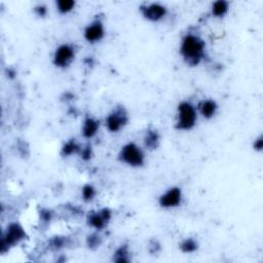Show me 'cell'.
Masks as SVG:
<instances>
[{
	"label": "cell",
	"mask_w": 263,
	"mask_h": 263,
	"mask_svg": "<svg viewBox=\"0 0 263 263\" xmlns=\"http://www.w3.org/2000/svg\"><path fill=\"white\" fill-rule=\"evenodd\" d=\"M34 12L38 17L43 18L47 15V7L44 4H38L34 7Z\"/></svg>",
	"instance_id": "23"
},
{
	"label": "cell",
	"mask_w": 263,
	"mask_h": 263,
	"mask_svg": "<svg viewBox=\"0 0 263 263\" xmlns=\"http://www.w3.org/2000/svg\"><path fill=\"white\" fill-rule=\"evenodd\" d=\"M81 149V147L80 146V144L77 143V141L75 139H71L64 143L61 149V154L63 155V157L68 158V157H71V155L73 154L80 153Z\"/></svg>",
	"instance_id": "15"
},
{
	"label": "cell",
	"mask_w": 263,
	"mask_h": 263,
	"mask_svg": "<svg viewBox=\"0 0 263 263\" xmlns=\"http://www.w3.org/2000/svg\"><path fill=\"white\" fill-rule=\"evenodd\" d=\"M105 26L101 20H94L89 25H86L83 30L84 40L91 43H98L105 37Z\"/></svg>",
	"instance_id": "10"
},
{
	"label": "cell",
	"mask_w": 263,
	"mask_h": 263,
	"mask_svg": "<svg viewBox=\"0 0 263 263\" xmlns=\"http://www.w3.org/2000/svg\"><path fill=\"white\" fill-rule=\"evenodd\" d=\"M76 6V2L73 0H58L56 1L57 11L62 15H67L71 13Z\"/></svg>",
	"instance_id": "16"
},
{
	"label": "cell",
	"mask_w": 263,
	"mask_h": 263,
	"mask_svg": "<svg viewBox=\"0 0 263 263\" xmlns=\"http://www.w3.org/2000/svg\"><path fill=\"white\" fill-rule=\"evenodd\" d=\"M113 261L124 263L130 261V250L126 245H122L116 249L113 254Z\"/></svg>",
	"instance_id": "17"
},
{
	"label": "cell",
	"mask_w": 263,
	"mask_h": 263,
	"mask_svg": "<svg viewBox=\"0 0 263 263\" xmlns=\"http://www.w3.org/2000/svg\"><path fill=\"white\" fill-rule=\"evenodd\" d=\"M27 237V233L21 224L13 222L8 224L5 232L1 238V243H0V251L1 253L6 252L9 248L19 245Z\"/></svg>",
	"instance_id": "4"
},
{
	"label": "cell",
	"mask_w": 263,
	"mask_h": 263,
	"mask_svg": "<svg viewBox=\"0 0 263 263\" xmlns=\"http://www.w3.org/2000/svg\"><path fill=\"white\" fill-rule=\"evenodd\" d=\"M97 194L96 188L91 184H86L81 189V197L84 202H92Z\"/></svg>",
	"instance_id": "19"
},
{
	"label": "cell",
	"mask_w": 263,
	"mask_h": 263,
	"mask_svg": "<svg viewBox=\"0 0 263 263\" xmlns=\"http://www.w3.org/2000/svg\"><path fill=\"white\" fill-rule=\"evenodd\" d=\"M128 122L129 114L122 106L115 107L105 119V126L110 133H120Z\"/></svg>",
	"instance_id": "5"
},
{
	"label": "cell",
	"mask_w": 263,
	"mask_h": 263,
	"mask_svg": "<svg viewBox=\"0 0 263 263\" xmlns=\"http://www.w3.org/2000/svg\"><path fill=\"white\" fill-rule=\"evenodd\" d=\"M183 200V192L180 187H171L165 190L159 199L160 206L163 209H174L179 207Z\"/></svg>",
	"instance_id": "9"
},
{
	"label": "cell",
	"mask_w": 263,
	"mask_h": 263,
	"mask_svg": "<svg viewBox=\"0 0 263 263\" xmlns=\"http://www.w3.org/2000/svg\"><path fill=\"white\" fill-rule=\"evenodd\" d=\"M180 55L188 66H198L206 57V42L199 34L188 32L181 40Z\"/></svg>",
	"instance_id": "1"
},
{
	"label": "cell",
	"mask_w": 263,
	"mask_h": 263,
	"mask_svg": "<svg viewBox=\"0 0 263 263\" xmlns=\"http://www.w3.org/2000/svg\"><path fill=\"white\" fill-rule=\"evenodd\" d=\"M229 11V2L225 1V0H218L212 3L211 6V13L212 16L215 18H224Z\"/></svg>",
	"instance_id": "14"
},
{
	"label": "cell",
	"mask_w": 263,
	"mask_h": 263,
	"mask_svg": "<svg viewBox=\"0 0 263 263\" xmlns=\"http://www.w3.org/2000/svg\"><path fill=\"white\" fill-rule=\"evenodd\" d=\"M198 121V110L192 103L182 101L177 107L176 123L175 128L178 131H191Z\"/></svg>",
	"instance_id": "2"
},
{
	"label": "cell",
	"mask_w": 263,
	"mask_h": 263,
	"mask_svg": "<svg viewBox=\"0 0 263 263\" xmlns=\"http://www.w3.org/2000/svg\"><path fill=\"white\" fill-rule=\"evenodd\" d=\"M140 13L145 20L157 23L167 17L168 8L165 5L159 2L145 3L140 6Z\"/></svg>",
	"instance_id": "7"
},
{
	"label": "cell",
	"mask_w": 263,
	"mask_h": 263,
	"mask_svg": "<svg viewBox=\"0 0 263 263\" xmlns=\"http://www.w3.org/2000/svg\"><path fill=\"white\" fill-rule=\"evenodd\" d=\"M120 161L131 168H141L145 163V154L141 147L134 143L124 144L119 154Z\"/></svg>",
	"instance_id": "3"
},
{
	"label": "cell",
	"mask_w": 263,
	"mask_h": 263,
	"mask_svg": "<svg viewBox=\"0 0 263 263\" xmlns=\"http://www.w3.org/2000/svg\"><path fill=\"white\" fill-rule=\"evenodd\" d=\"M198 109L203 119L212 120L217 114L218 104L213 99H204L200 103Z\"/></svg>",
	"instance_id": "12"
},
{
	"label": "cell",
	"mask_w": 263,
	"mask_h": 263,
	"mask_svg": "<svg viewBox=\"0 0 263 263\" xmlns=\"http://www.w3.org/2000/svg\"><path fill=\"white\" fill-rule=\"evenodd\" d=\"M198 249H199V243L192 238L185 239L180 243V250L183 253H186V254H190V253L196 252Z\"/></svg>",
	"instance_id": "18"
},
{
	"label": "cell",
	"mask_w": 263,
	"mask_h": 263,
	"mask_svg": "<svg viewBox=\"0 0 263 263\" xmlns=\"http://www.w3.org/2000/svg\"><path fill=\"white\" fill-rule=\"evenodd\" d=\"M102 243V239L98 235V233H92V235L87 236L86 238V245L90 249H95L98 248Z\"/></svg>",
	"instance_id": "20"
},
{
	"label": "cell",
	"mask_w": 263,
	"mask_h": 263,
	"mask_svg": "<svg viewBox=\"0 0 263 263\" xmlns=\"http://www.w3.org/2000/svg\"><path fill=\"white\" fill-rule=\"evenodd\" d=\"M263 148V137L262 136H259V137L254 141V149L256 151H262Z\"/></svg>",
	"instance_id": "25"
},
{
	"label": "cell",
	"mask_w": 263,
	"mask_h": 263,
	"mask_svg": "<svg viewBox=\"0 0 263 263\" xmlns=\"http://www.w3.org/2000/svg\"><path fill=\"white\" fill-rule=\"evenodd\" d=\"M112 213L108 208H103L98 211L91 212L87 215L86 222L89 224V226L94 228L95 230H102L104 229L107 224H108L111 220Z\"/></svg>",
	"instance_id": "8"
},
{
	"label": "cell",
	"mask_w": 263,
	"mask_h": 263,
	"mask_svg": "<svg viewBox=\"0 0 263 263\" xmlns=\"http://www.w3.org/2000/svg\"><path fill=\"white\" fill-rule=\"evenodd\" d=\"M144 145L149 150L158 149L161 145V135L158 130L148 129L144 136Z\"/></svg>",
	"instance_id": "13"
},
{
	"label": "cell",
	"mask_w": 263,
	"mask_h": 263,
	"mask_svg": "<svg viewBox=\"0 0 263 263\" xmlns=\"http://www.w3.org/2000/svg\"><path fill=\"white\" fill-rule=\"evenodd\" d=\"M65 243H66V238H64V237H55L51 241V246H52L53 249L60 250V249L64 248Z\"/></svg>",
	"instance_id": "22"
},
{
	"label": "cell",
	"mask_w": 263,
	"mask_h": 263,
	"mask_svg": "<svg viewBox=\"0 0 263 263\" xmlns=\"http://www.w3.org/2000/svg\"><path fill=\"white\" fill-rule=\"evenodd\" d=\"M100 122L92 116H86L81 125V134L85 139H93L98 134Z\"/></svg>",
	"instance_id": "11"
},
{
	"label": "cell",
	"mask_w": 263,
	"mask_h": 263,
	"mask_svg": "<svg viewBox=\"0 0 263 263\" xmlns=\"http://www.w3.org/2000/svg\"><path fill=\"white\" fill-rule=\"evenodd\" d=\"M40 218L44 221V222H50L53 218V214L50 210L47 209H43L41 212H40Z\"/></svg>",
	"instance_id": "24"
},
{
	"label": "cell",
	"mask_w": 263,
	"mask_h": 263,
	"mask_svg": "<svg viewBox=\"0 0 263 263\" xmlns=\"http://www.w3.org/2000/svg\"><path fill=\"white\" fill-rule=\"evenodd\" d=\"M74 59L75 47L70 43H63L56 48L53 56V63L59 69H65L71 65Z\"/></svg>",
	"instance_id": "6"
},
{
	"label": "cell",
	"mask_w": 263,
	"mask_h": 263,
	"mask_svg": "<svg viewBox=\"0 0 263 263\" xmlns=\"http://www.w3.org/2000/svg\"><path fill=\"white\" fill-rule=\"evenodd\" d=\"M80 155L81 160L87 162L90 161L92 158H93V149H92V146L90 144L85 145L84 147H81V151H80Z\"/></svg>",
	"instance_id": "21"
}]
</instances>
